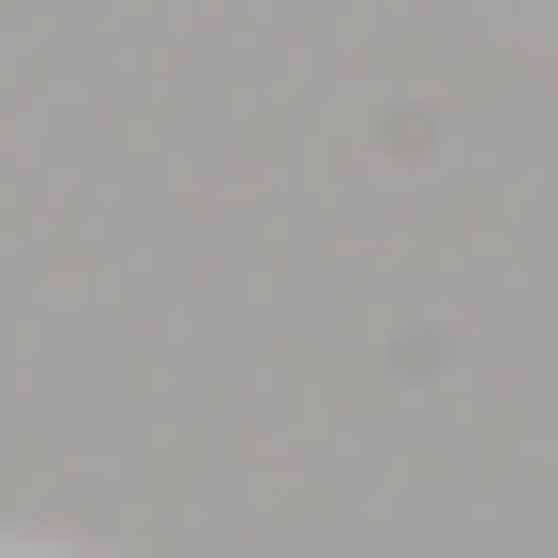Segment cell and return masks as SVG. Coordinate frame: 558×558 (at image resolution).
I'll use <instances>...</instances> for the list:
<instances>
[{
  "label": "cell",
  "instance_id": "cell-1",
  "mask_svg": "<svg viewBox=\"0 0 558 558\" xmlns=\"http://www.w3.org/2000/svg\"><path fill=\"white\" fill-rule=\"evenodd\" d=\"M0 558H51V542H0Z\"/></svg>",
  "mask_w": 558,
  "mask_h": 558
}]
</instances>
